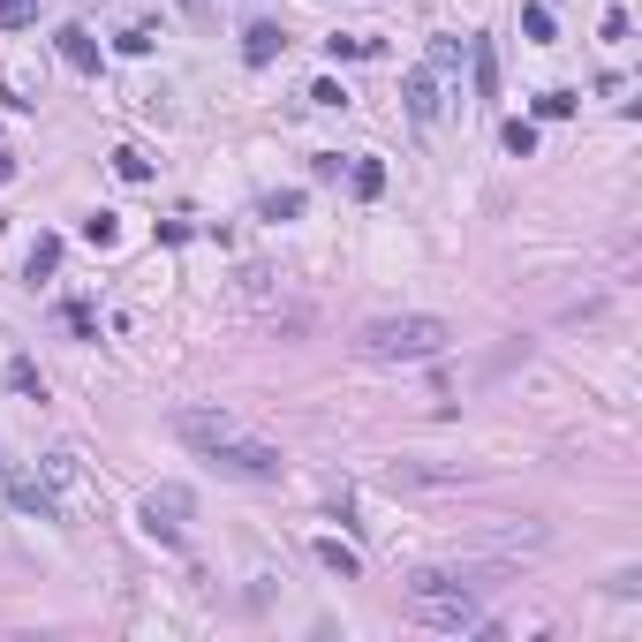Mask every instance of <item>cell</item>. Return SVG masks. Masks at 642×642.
Here are the masks:
<instances>
[{
    "mask_svg": "<svg viewBox=\"0 0 642 642\" xmlns=\"http://www.w3.org/2000/svg\"><path fill=\"white\" fill-rule=\"evenodd\" d=\"M23 23H38V0H0V31H23Z\"/></svg>",
    "mask_w": 642,
    "mask_h": 642,
    "instance_id": "obj_22",
    "label": "cell"
},
{
    "mask_svg": "<svg viewBox=\"0 0 642 642\" xmlns=\"http://www.w3.org/2000/svg\"><path fill=\"white\" fill-rule=\"evenodd\" d=\"M189 514H197V499H189L182 484H159L152 499H144V537H159V544H174L189 529Z\"/></svg>",
    "mask_w": 642,
    "mask_h": 642,
    "instance_id": "obj_4",
    "label": "cell"
},
{
    "mask_svg": "<svg viewBox=\"0 0 642 642\" xmlns=\"http://www.w3.org/2000/svg\"><path fill=\"white\" fill-rule=\"evenodd\" d=\"M348 189H355L363 204H371L378 189H386V167H378V159H355V167H348Z\"/></svg>",
    "mask_w": 642,
    "mask_h": 642,
    "instance_id": "obj_14",
    "label": "cell"
},
{
    "mask_svg": "<svg viewBox=\"0 0 642 642\" xmlns=\"http://www.w3.org/2000/svg\"><path fill=\"white\" fill-rule=\"evenodd\" d=\"M114 174H121V182H152V159L136 152V144H121V152H114Z\"/></svg>",
    "mask_w": 642,
    "mask_h": 642,
    "instance_id": "obj_18",
    "label": "cell"
},
{
    "mask_svg": "<svg viewBox=\"0 0 642 642\" xmlns=\"http://www.w3.org/2000/svg\"><path fill=\"white\" fill-rule=\"evenodd\" d=\"M499 144H507L514 159H529V152H537V121H507V129H499Z\"/></svg>",
    "mask_w": 642,
    "mask_h": 642,
    "instance_id": "obj_17",
    "label": "cell"
},
{
    "mask_svg": "<svg viewBox=\"0 0 642 642\" xmlns=\"http://www.w3.org/2000/svg\"><path fill=\"white\" fill-rule=\"evenodd\" d=\"M454 348V325L431 318V310H401V318H371L355 333V355L363 363H431V355Z\"/></svg>",
    "mask_w": 642,
    "mask_h": 642,
    "instance_id": "obj_2",
    "label": "cell"
},
{
    "mask_svg": "<svg viewBox=\"0 0 642 642\" xmlns=\"http://www.w3.org/2000/svg\"><path fill=\"white\" fill-rule=\"evenodd\" d=\"M0 491H8V507H23V514H38V522H61V499H53V484L46 476H23V469H8L0 461Z\"/></svg>",
    "mask_w": 642,
    "mask_h": 642,
    "instance_id": "obj_5",
    "label": "cell"
},
{
    "mask_svg": "<svg viewBox=\"0 0 642 642\" xmlns=\"http://www.w3.org/2000/svg\"><path fill=\"white\" fill-rule=\"evenodd\" d=\"M333 46V61H363V53H378V38H355V31H340V38H325Z\"/></svg>",
    "mask_w": 642,
    "mask_h": 642,
    "instance_id": "obj_20",
    "label": "cell"
},
{
    "mask_svg": "<svg viewBox=\"0 0 642 642\" xmlns=\"http://www.w3.org/2000/svg\"><path fill=\"white\" fill-rule=\"evenodd\" d=\"M53 46H61V61L76 68V76H99V38H91L84 23H61V38H53Z\"/></svg>",
    "mask_w": 642,
    "mask_h": 642,
    "instance_id": "obj_7",
    "label": "cell"
},
{
    "mask_svg": "<svg viewBox=\"0 0 642 642\" xmlns=\"http://www.w3.org/2000/svg\"><path fill=\"white\" fill-rule=\"evenodd\" d=\"M8 393H23V401H46V378H38L31 355H8Z\"/></svg>",
    "mask_w": 642,
    "mask_h": 642,
    "instance_id": "obj_10",
    "label": "cell"
},
{
    "mask_svg": "<svg viewBox=\"0 0 642 642\" xmlns=\"http://www.w3.org/2000/svg\"><path fill=\"white\" fill-rule=\"evenodd\" d=\"M23 272H31V280H53V272H61V235H38L31 257H23Z\"/></svg>",
    "mask_w": 642,
    "mask_h": 642,
    "instance_id": "obj_11",
    "label": "cell"
},
{
    "mask_svg": "<svg viewBox=\"0 0 642 642\" xmlns=\"http://www.w3.org/2000/svg\"><path fill=\"white\" fill-rule=\"evenodd\" d=\"M310 106H348V91H340L333 76H318V84H310Z\"/></svg>",
    "mask_w": 642,
    "mask_h": 642,
    "instance_id": "obj_24",
    "label": "cell"
},
{
    "mask_svg": "<svg viewBox=\"0 0 642 642\" xmlns=\"http://www.w3.org/2000/svg\"><path fill=\"white\" fill-rule=\"evenodd\" d=\"M295 212H303V189H272V197H257V220H295Z\"/></svg>",
    "mask_w": 642,
    "mask_h": 642,
    "instance_id": "obj_13",
    "label": "cell"
},
{
    "mask_svg": "<svg viewBox=\"0 0 642 642\" xmlns=\"http://www.w3.org/2000/svg\"><path fill=\"white\" fill-rule=\"evenodd\" d=\"M280 53H288V31H280V23H250V31H242V61L250 68H272Z\"/></svg>",
    "mask_w": 642,
    "mask_h": 642,
    "instance_id": "obj_8",
    "label": "cell"
},
{
    "mask_svg": "<svg viewBox=\"0 0 642 642\" xmlns=\"http://www.w3.org/2000/svg\"><path fill=\"white\" fill-rule=\"evenodd\" d=\"M340 167H348L340 152H318V159H310V174H318V182H340Z\"/></svg>",
    "mask_w": 642,
    "mask_h": 642,
    "instance_id": "obj_25",
    "label": "cell"
},
{
    "mask_svg": "<svg viewBox=\"0 0 642 642\" xmlns=\"http://www.w3.org/2000/svg\"><path fill=\"white\" fill-rule=\"evenodd\" d=\"M401 99H408V121H416V129H431V121H439V68H431V61H423V68H408V76H401Z\"/></svg>",
    "mask_w": 642,
    "mask_h": 642,
    "instance_id": "obj_6",
    "label": "cell"
},
{
    "mask_svg": "<svg viewBox=\"0 0 642 642\" xmlns=\"http://www.w3.org/2000/svg\"><path fill=\"white\" fill-rule=\"evenodd\" d=\"M522 31L537 38V46H552V8H544V0H529V8H522Z\"/></svg>",
    "mask_w": 642,
    "mask_h": 642,
    "instance_id": "obj_19",
    "label": "cell"
},
{
    "mask_svg": "<svg viewBox=\"0 0 642 642\" xmlns=\"http://www.w3.org/2000/svg\"><path fill=\"white\" fill-rule=\"evenodd\" d=\"M174 439L197 461H212L220 476H242V484H280V476H288V454L272 439H257V431H242L227 408H182V416H174Z\"/></svg>",
    "mask_w": 642,
    "mask_h": 642,
    "instance_id": "obj_1",
    "label": "cell"
},
{
    "mask_svg": "<svg viewBox=\"0 0 642 642\" xmlns=\"http://www.w3.org/2000/svg\"><path fill=\"white\" fill-rule=\"evenodd\" d=\"M461 53H469V76H476V99H499V46H491V38H469V46H461Z\"/></svg>",
    "mask_w": 642,
    "mask_h": 642,
    "instance_id": "obj_9",
    "label": "cell"
},
{
    "mask_svg": "<svg viewBox=\"0 0 642 642\" xmlns=\"http://www.w3.org/2000/svg\"><path fill=\"white\" fill-rule=\"evenodd\" d=\"M61 325H68L76 340H99V318H91V303H84V295H68V303H61Z\"/></svg>",
    "mask_w": 642,
    "mask_h": 642,
    "instance_id": "obj_15",
    "label": "cell"
},
{
    "mask_svg": "<svg viewBox=\"0 0 642 642\" xmlns=\"http://www.w3.org/2000/svg\"><path fill=\"white\" fill-rule=\"evenodd\" d=\"M0 182H16V152L8 144H0Z\"/></svg>",
    "mask_w": 642,
    "mask_h": 642,
    "instance_id": "obj_27",
    "label": "cell"
},
{
    "mask_svg": "<svg viewBox=\"0 0 642 642\" xmlns=\"http://www.w3.org/2000/svg\"><path fill=\"white\" fill-rule=\"evenodd\" d=\"M84 242H91V250H114V242H121V220H114V212H91V220H84Z\"/></svg>",
    "mask_w": 642,
    "mask_h": 642,
    "instance_id": "obj_16",
    "label": "cell"
},
{
    "mask_svg": "<svg viewBox=\"0 0 642 642\" xmlns=\"http://www.w3.org/2000/svg\"><path fill=\"white\" fill-rule=\"evenodd\" d=\"M575 114V91H537V121H567Z\"/></svg>",
    "mask_w": 642,
    "mask_h": 642,
    "instance_id": "obj_21",
    "label": "cell"
},
{
    "mask_svg": "<svg viewBox=\"0 0 642 642\" xmlns=\"http://www.w3.org/2000/svg\"><path fill=\"white\" fill-rule=\"evenodd\" d=\"M318 559H325V567H333L340 582H355V575H363V559H355V552H348V544H340V537H318Z\"/></svg>",
    "mask_w": 642,
    "mask_h": 642,
    "instance_id": "obj_12",
    "label": "cell"
},
{
    "mask_svg": "<svg viewBox=\"0 0 642 642\" xmlns=\"http://www.w3.org/2000/svg\"><path fill=\"white\" fill-rule=\"evenodd\" d=\"M408 620L446 627V635H461V627H484L476 575H469V567H423V575H408Z\"/></svg>",
    "mask_w": 642,
    "mask_h": 642,
    "instance_id": "obj_3",
    "label": "cell"
},
{
    "mask_svg": "<svg viewBox=\"0 0 642 642\" xmlns=\"http://www.w3.org/2000/svg\"><path fill=\"white\" fill-rule=\"evenodd\" d=\"M597 31H605V38H612V46H620V38H627V31H635V16H627V8H605V23H597Z\"/></svg>",
    "mask_w": 642,
    "mask_h": 642,
    "instance_id": "obj_23",
    "label": "cell"
},
{
    "mask_svg": "<svg viewBox=\"0 0 642 642\" xmlns=\"http://www.w3.org/2000/svg\"><path fill=\"white\" fill-rule=\"evenodd\" d=\"M182 16H189V23H204V16H212V0H182Z\"/></svg>",
    "mask_w": 642,
    "mask_h": 642,
    "instance_id": "obj_26",
    "label": "cell"
}]
</instances>
